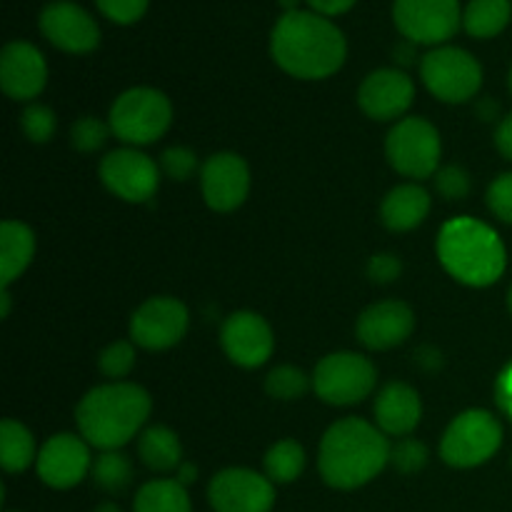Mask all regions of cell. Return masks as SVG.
Segmentation results:
<instances>
[{
  "label": "cell",
  "instance_id": "cell-1",
  "mask_svg": "<svg viewBox=\"0 0 512 512\" xmlns=\"http://www.w3.org/2000/svg\"><path fill=\"white\" fill-rule=\"evenodd\" d=\"M273 60L293 78L320 80L345 63L348 43L338 25L310 10H285L270 35Z\"/></svg>",
  "mask_w": 512,
  "mask_h": 512
},
{
  "label": "cell",
  "instance_id": "cell-2",
  "mask_svg": "<svg viewBox=\"0 0 512 512\" xmlns=\"http://www.w3.org/2000/svg\"><path fill=\"white\" fill-rule=\"evenodd\" d=\"M388 463L390 443L385 433L360 418L335 423L320 443V475L335 490L363 488Z\"/></svg>",
  "mask_w": 512,
  "mask_h": 512
},
{
  "label": "cell",
  "instance_id": "cell-3",
  "mask_svg": "<svg viewBox=\"0 0 512 512\" xmlns=\"http://www.w3.org/2000/svg\"><path fill=\"white\" fill-rule=\"evenodd\" d=\"M150 395L135 383L98 385L80 400L75 423L85 443L98 450H118L140 433L148 420Z\"/></svg>",
  "mask_w": 512,
  "mask_h": 512
},
{
  "label": "cell",
  "instance_id": "cell-4",
  "mask_svg": "<svg viewBox=\"0 0 512 512\" xmlns=\"http://www.w3.org/2000/svg\"><path fill=\"white\" fill-rule=\"evenodd\" d=\"M438 258L455 280L473 288L493 285L505 273V245L490 225L475 218H455L443 225Z\"/></svg>",
  "mask_w": 512,
  "mask_h": 512
},
{
  "label": "cell",
  "instance_id": "cell-5",
  "mask_svg": "<svg viewBox=\"0 0 512 512\" xmlns=\"http://www.w3.org/2000/svg\"><path fill=\"white\" fill-rule=\"evenodd\" d=\"M173 120V105L155 88H130L110 108V130L130 145L155 143Z\"/></svg>",
  "mask_w": 512,
  "mask_h": 512
},
{
  "label": "cell",
  "instance_id": "cell-6",
  "mask_svg": "<svg viewBox=\"0 0 512 512\" xmlns=\"http://www.w3.org/2000/svg\"><path fill=\"white\" fill-rule=\"evenodd\" d=\"M503 445V428L488 410H465L448 425L440 455L450 468H478Z\"/></svg>",
  "mask_w": 512,
  "mask_h": 512
},
{
  "label": "cell",
  "instance_id": "cell-7",
  "mask_svg": "<svg viewBox=\"0 0 512 512\" xmlns=\"http://www.w3.org/2000/svg\"><path fill=\"white\" fill-rule=\"evenodd\" d=\"M420 75L430 93L443 103H465L475 98L483 85V68L478 60L463 48L443 45L420 60Z\"/></svg>",
  "mask_w": 512,
  "mask_h": 512
},
{
  "label": "cell",
  "instance_id": "cell-8",
  "mask_svg": "<svg viewBox=\"0 0 512 512\" xmlns=\"http://www.w3.org/2000/svg\"><path fill=\"white\" fill-rule=\"evenodd\" d=\"M440 135L425 118H405L395 125L385 140L390 165L400 175L413 180L430 178L440 165Z\"/></svg>",
  "mask_w": 512,
  "mask_h": 512
},
{
  "label": "cell",
  "instance_id": "cell-9",
  "mask_svg": "<svg viewBox=\"0 0 512 512\" xmlns=\"http://www.w3.org/2000/svg\"><path fill=\"white\" fill-rule=\"evenodd\" d=\"M378 383L373 363L358 353H333L318 363L313 390L328 405H355L368 398Z\"/></svg>",
  "mask_w": 512,
  "mask_h": 512
},
{
  "label": "cell",
  "instance_id": "cell-10",
  "mask_svg": "<svg viewBox=\"0 0 512 512\" xmlns=\"http://www.w3.org/2000/svg\"><path fill=\"white\" fill-rule=\"evenodd\" d=\"M395 28L420 45H440L460 28V0H395Z\"/></svg>",
  "mask_w": 512,
  "mask_h": 512
},
{
  "label": "cell",
  "instance_id": "cell-11",
  "mask_svg": "<svg viewBox=\"0 0 512 512\" xmlns=\"http://www.w3.org/2000/svg\"><path fill=\"white\" fill-rule=\"evenodd\" d=\"M208 500L215 512H270L275 483L248 468H228L210 480Z\"/></svg>",
  "mask_w": 512,
  "mask_h": 512
},
{
  "label": "cell",
  "instance_id": "cell-12",
  "mask_svg": "<svg viewBox=\"0 0 512 512\" xmlns=\"http://www.w3.org/2000/svg\"><path fill=\"white\" fill-rule=\"evenodd\" d=\"M188 308L180 300L160 295L140 305L130 320V338L145 350H168L188 333Z\"/></svg>",
  "mask_w": 512,
  "mask_h": 512
},
{
  "label": "cell",
  "instance_id": "cell-13",
  "mask_svg": "<svg viewBox=\"0 0 512 512\" xmlns=\"http://www.w3.org/2000/svg\"><path fill=\"white\" fill-rule=\"evenodd\" d=\"M100 180L118 198L128 203H145L158 190L160 165L140 150H113L100 163Z\"/></svg>",
  "mask_w": 512,
  "mask_h": 512
},
{
  "label": "cell",
  "instance_id": "cell-14",
  "mask_svg": "<svg viewBox=\"0 0 512 512\" xmlns=\"http://www.w3.org/2000/svg\"><path fill=\"white\" fill-rule=\"evenodd\" d=\"M40 33L65 53H90L100 43V28L88 10L70 0H53L38 18Z\"/></svg>",
  "mask_w": 512,
  "mask_h": 512
},
{
  "label": "cell",
  "instance_id": "cell-15",
  "mask_svg": "<svg viewBox=\"0 0 512 512\" xmlns=\"http://www.w3.org/2000/svg\"><path fill=\"white\" fill-rule=\"evenodd\" d=\"M38 475L48 488L55 490H70L93 470V458L85 438L78 435H53L48 443L40 448L38 460Z\"/></svg>",
  "mask_w": 512,
  "mask_h": 512
},
{
  "label": "cell",
  "instance_id": "cell-16",
  "mask_svg": "<svg viewBox=\"0 0 512 512\" xmlns=\"http://www.w3.org/2000/svg\"><path fill=\"white\" fill-rule=\"evenodd\" d=\"M200 185H203V198L210 208L218 213H230L248 198V163L235 153L210 155L200 170Z\"/></svg>",
  "mask_w": 512,
  "mask_h": 512
},
{
  "label": "cell",
  "instance_id": "cell-17",
  "mask_svg": "<svg viewBox=\"0 0 512 512\" xmlns=\"http://www.w3.org/2000/svg\"><path fill=\"white\" fill-rule=\"evenodd\" d=\"M220 343L225 355L240 368H260L273 355V330L258 313L240 310L223 323Z\"/></svg>",
  "mask_w": 512,
  "mask_h": 512
},
{
  "label": "cell",
  "instance_id": "cell-18",
  "mask_svg": "<svg viewBox=\"0 0 512 512\" xmlns=\"http://www.w3.org/2000/svg\"><path fill=\"white\" fill-rule=\"evenodd\" d=\"M415 85L408 73L398 68H380L363 80L358 103L373 120H395L413 105Z\"/></svg>",
  "mask_w": 512,
  "mask_h": 512
},
{
  "label": "cell",
  "instance_id": "cell-19",
  "mask_svg": "<svg viewBox=\"0 0 512 512\" xmlns=\"http://www.w3.org/2000/svg\"><path fill=\"white\" fill-rule=\"evenodd\" d=\"M48 65L33 43L13 40L0 53V85L13 100H30L45 88Z\"/></svg>",
  "mask_w": 512,
  "mask_h": 512
},
{
  "label": "cell",
  "instance_id": "cell-20",
  "mask_svg": "<svg viewBox=\"0 0 512 512\" xmlns=\"http://www.w3.org/2000/svg\"><path fill=\"white\" fill-rule=\"evenodd\" d=\"M413 328L415 315L410 305L400 300H383L360 313L355 333L368 350H390L405 343Z\"/></svg>",
  "mask_w": 512,
  "mask_h": 512
},
{
  "label": "cell",
  "instance_id": "cell-21",
  "mask_svg": "<svg viewBox=\"0 0 512 512\" xmlns=\"http://www.w3.org/2000/svg\"><path fill=\"white\" fill-rule=\"evenodd\" d=\"M423 418V403L408 383H388L375 398V420L385 435L405 438L418 428Z\"/></svg>",
  "mask_w": 512,
  "mask_h": 512
},
{
  "label": "cell",
  "instance_id": "cell-22",
  "mask_svg": "<svg viewBox=\"0 0 512 512\" xmlns=\"http://www.w3.org/2000/svg\"><path fill=\"white\" fill-rule=\"evenodd\" d=\"M430 213V195L428 190L420 185L408 183L398 185L385 195L383 205H380V218H383L385 228L395 230V233H408V230L418 228Z\"/></svg>",
  "mask_w": 512,
  "mask_h": 512
},
{
  "label": "cell",
  "instance_id": "cell-23",
  "mask_svg": "<svg viewBox=\"0 0 512 512\" xmlns=\"http://www.w3.org/2000/svg\"><path fill=\"white\" fill-rule=\"evenodd\" d=\"M35 253L33 230L18 220H5L0 225V285L8 288L23 275Z\"/></svg>",
  "mask_w": 512,
  "mask_h": 512
},
{
  "label": "cell",
  "instance_id": "cell-24",
  "mask_svg": "<svg viewBox=\"0 0 512 512\" xmlns=\"http://www.w3.org/2000/svg\"><path fill=\"white\" fill-rule=\"evenodd\" d=\"M138 455L145 468L153 473H170L183 465V445L178 435L165 425H155L140 435Z\"/></svg>",
  "mask_w": 512,
  "mask_h": 512
},
{
  "label": "cell",
  "instance_id": "cell-25",
  "mask_svg": "<svg viewBox=\"0 0 512 512\" xmlns=\"http://www.w3.org/2000/svg\"><path fill=\"white\" fill-rule=\"evenodd\" d=\"M510 18V0H470L463 13V28L473 38H495L508 28Z\"/></svg>",
  "mask_w": 512,
  "mask_h": 512
},
{
  "label": "cell",
  "instance_id": "cell-26",
  "mask_svg": "<svg viewBox=\"0 0 512 512\" xmlns=\"http://www.w3.org/2000/svg\"><path fill=\"white\" fill-rule=\"evenodd\" d=\"M133 512H193L188 490L178 480H150L138 490Z\"/></svg>",
  "mask_w": 512,
  "mask_h": 512
},
{
  "label": "cell",
  "instance_id": "cell-27",
  "mask_svg": "<svg viewBox=\"0 0 512 512\" xmlns=\"http://www.w3.org/2000/svg\"><path fill=\"white\" fill-rule=\"evenodd\" d=\"M33 460H38V453H35V440L30 430L15 420H3L0 425V465L5 473H23Z\"/></svg>",
  "mask_w": 512,
  "mask_h": 512
},
{
  "label": "cell",
  "instance_id": "cell-28",
  "mask_svg": "<svg viewBox=\"0 0 512 512\" xmlns=\"http://www.w3.org/2000/svg\"><path fill=\"white\" fill-rule=\"evenodd\" d=\"M93 483L100 490L110 495H118L133 483V463H130L128 455L118 453V450H105L100 458L93 460Z\"/></svg>",
  "mask_w": 512,
  "mask_h": 512
},
{
  "label": "cell",
  "instance_id": "cell-29",
  "mask_svg": "<svg viewBox=\"0 0 512 512\" xmlns=\"http://www.w3.org/2000/svg\"><path fill=\"white\" fill-rule=\"evenodd\" d=\"M305 468V450L295 440H278L273 448L265 453V475L273 483H293L300 478Z\"/></svg>",
  "mask_w": 512,
  "mask_h": 512
},
{
  "label": "cell",
  "instance_id": "cell-30",
  "mask_svg": "<svg viewBox=\"0 0 512 512\" xmlns=\"http://www.w3.org/2000/svg\"><path fill=\"white\" fill-rule=\"evenodd\" d=\"M313 385V378L303 373L295 365H280V368L270 370L268 378H265V390H268L270 398L275 400H298L308 393V388Z\"/></svg>",
  "mask_w": 512,
  "mask_h": 512
},
{
  "label": "cell",
  "instance_id": "cell-31",
  "mask_svg": "<svg viewBox=\"0 0 512 512\" xmlns=\"http://www.w3.org/2000/svg\"><path fill=\"white\" fill-rule=\"evenodd\" d=\"M390 465L403 475H415L428 465V448L413 438H400L390 445Z\"/></svg>",
  "mask_w": 512,
  "mask_h": 512
},
{
  "label": "cell",
  "instance_id": "cell-32",
  "mask_svg": "<svg viewBox=\"0 0 512 512\" xmlns=\"http://www.w3.org/2000/svg\"><path fill=\"white\" fill-rule=\"evenodd\" d=\"M133 365H135V348L133 343H128V340H115V343H110L98 358L100 373L113 378L115 383H118L120 378H125V375L133 370Z\"/></svg>",
  "mask_w": 512,
  "mask_h": 512
},
{
  "label": "cell",
  "instance_id": "cell-33",
  "mask_svg": "<svg viewBox=\"0 0 512 512\" xmlns=\"http://www.w3.org/2000/svg\"><path fill=\"white\" fill-rule=\"evenodd\" d=\"M108 125L103 120L93 118V115H85V118L75 120L73 130H70V140H73V148L80 153H95L105 145L108 140Z\"/></svg>",
  "mask_w": 512,
  "mask_h": 512
},
{
  "label": "cell",
  "instance_id": "cell-34",
  "mask_svg": "<svg viewBox=\"0 0 512 512\" xmlns=\"http://www.w3.org/2000/svg\"><path fill=\"white\" fill-rule=\"evenodd\" d=\"M20 125H23V133L28 135L33 143H48L55 135V128H58V120H55V113L48 108V105H28L23 110V118H20Z\"/></svg>",
  "mask_w": 512,
  "mask_h": 512
},
{
  "label": "cell",
  "instance_id": "cell-35",
  "mask_svg": "<svg viewBox=\"0 0 512 512\" xmlns=\"http://www.w3.org/2000/svg\"><path fill=\"white\" fill-rule=\"evenodd\" d=\"M160 170L170 180H188L198 170V155L190 148H183V145H173V148L163 150V155H160Z\"/></svg>",
  "mask_w": 512,
  "mask_h": 512
},
{
  "label": "cell",
  "instance_id": "cell-36",
  "mask_svg": "<svg viewBox=\"0 0 512 512\" xmlns=\"http://www.w3.org/2000/svg\"><path fill=\"white\" fill-rule=\"evenodd\" d=\"M435 188L445 200H465L473 183H470L468 170L458 168V165H445L435 173Z\"/></svg>",
  "mask_w": 512,
  "mask_h": 512
},
{
  "label": "cell",
  "instance_id": "cell-37",
  "mask_svg": "<svg viewBox=\"0 0 512 512\" xmlns=\"http://www.w3.org/2000/svg\"><path fill=\"white\" fill-rule=\"evenodd\" d=\"M100 13L120 25H130L140 20L148 10V0H95Z\"/></svg>",
  "mask_w": 512,
  "mask_h": 512
},
{
  "label": "cell",
  "instance_id": "cell-38",
  "mask_svg": "<svg viewBox=\"0 0 512 512\" xmlns=\"http://www.w3.org/2000/svg\"><path fill=\"white\" fill-rule=\"evenodd\" d=\"M488 205L503 223L512 225V173L493 180L488 188Z\"/></svg>",
  "mask_w": 512,
  "mask_h": 512
},
{
  "label": "cell",
  "instance_id": "cell-39",
  "mask_svg": "<svg viewBox=\"0 0 512 512\" xmlns=\"http://www.w3.org/2000/svg\"><path fill=\"white\" fill-rule=\"evenodd\" d=\"M400 273H403V263L393 253H378L370 258L368 275L373 283H393Z\"/></svg>",
  "mask_w": 512,
  "mask_h": 512
},
{
  "label": "cell",
  "instance_id": "cell-40",
  "mask_svg": "<svg viewBox=\"0 0 512 512\" xmlns=\"http://www.w3.org/2000/svg\"><path fill=\"white\" fill-rule=\"evenodd\" d=\"M355 3H358V0H308L310 8H313L318 15H325V18L348 13Z\"/></svg>",
  "mask_w": 512,
  "mask_h": 512
},
{
  "label": "cell",
  "instance_id": "cell-41",
  "mask_svg": "<svg viewBox=\"0 0 512 512\" xmlns=\"http://www.w3.org/2000/svg\"><path fill=\"white\" fill-rule=\"evenodd\" d=\"M498 405L512 418V365L498 380Z\"/></svg>",
  "mask_w": 512,
  "mask_h": 512
},
{
  "label": "cell",
  "instance_id": "cell-42",
  "mask_svg": "<svg viewBox=\"0 0 512 512\" xmlns=\"http://www.w3.org/2000/svg\"><path fill=\"white\" fill-rule=\"evenodd\" d=\"M495 145H498V150L505 155V158L512 160V113L498 125V133H495Z\"/></svg>",
  "mask_w": 512,
  "mask_h": 512
},
{
  "label": "cell",
  "instance_id": "cell-43",
  "mask_svg": "<svg viewBox=\"0 0 512 512\" xmlns=\"http://www.w3.org/2000/svg\"><path fill=\"white\" fill-rule=\"evenodd\" d=\"M195 480V468L193 465H180L178 468V483H183V485H188V483H193Z\"/></svg>",
  "mask_w": 512,
  "mask_h": 512
},
{
  "label": "cell",
  "instance_id": "cell-44",
  "mask_svg": "<svg viewBox=\"0 0 512 512\" xmlns=\"http://www.w3.org/2000/svg\"><path fill=\"white\" fill-rule=\"evenodd\" d=\"M0 303H3V318H8L10 313V295H8V288H3V295H0Z\"/></svg>",
  "mask_w": 512,
  "mask_h": 512
},
{
  "label": "cell",
  "instance_id": "cell-45",
  "mask_svg": "<svg viewBox=\"0 0 512 512\" xmlns=\"http://www.w3.org/2000/svg\"><path fill=\"white\" fill-rule=\"evenodd\" d=\"M93 512H123V510H120L115 503H100Z\"/></svg>",
  "mask_w": 512,
  "mask_h": 512
},
{
  "label": "cell",
  "instance_id": "cell-46",
  "mask_svg": "<svg viewBox=\"0 0 512 512\" xmlns=\"http://www.w3.org/2000/svg\"><path fill=\"white\" fill-rule=\"evenodd\" d=\"M280 3H283L288 10H295V0H280Z\"/></svg>",
  "mask_w": 512,
  "mask_h": 512
},
{
  "label": "cell",
  "instance_id": "cell-47",
  "mask_svg": "<svg viewBox=\"0 0 512 512\" xmlns=\"http://www.w3.org/2000/svg\"><path fill=\"white\" fill-rule=\"evenodd\" d=\"M508 305H510V313H512V285H510V293H508Z\"/></svg>",
  "mask_w": 512,
  "mask_h": 512
},
{
  "label": "cell",
  "instance_id": "cell-48",
  "mask_svg": "<svg viewBox=\"0 0 512 512\" xmlns=\"http://www.w3.org/2000/svg\"><path fill=\"white\" fill-rule=\"evenodd\" d=\"M510 90H512V68H510Z\"/></svg>",
  "mask_w": 512,
  "mask_h": 512
},
{
  "label": "cell",
  "instance_id": "cell-49",
  "mask_svg": "<svg viewBox=\"0 0 512 512\" xmlns=\"http://www.w3.org/2000/svg\"><path fill=\"white\" fill-rule=\"evenodd\" d=\"M8 512H15V510H8Z\"/></svg>",
  "mask_w": 512,
  "mask_h": 512
}]
</instances>
